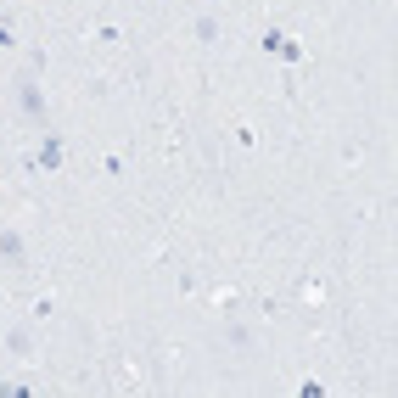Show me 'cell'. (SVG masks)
<instances>
[{
    "label": "cell",
    "mask_w": 398,
    "mask_h": 398,
    "mask_svg": "<svg viewBox=\"0 0 398 398\" xmlns=\"http://www.w3.org/2000/svg\"><path fill=\"white\" fill-rule=\"evenodd\" d=\"M191 34H197V45H219V17H213V11H202Z\"/></svg>",
    "instance_id": "obj_2"
},
{
    "label": "cell",
    "mask_w": 398,
    "mask_h": 398,
    "mask_svg": "<svg viewBox=\"0 0 398 398\" xmlns=\"http://www.w3.org/2000/svg\"><path fill=\"white\" fill-rule=\"evenodd\" d=\"M17 45V34H11V23H0V51H11Z\"/></svg>",
    "instance_id": "obj_5"
},
{
    "label": "cell",
    "mask_w": 398,
    "mask_h": 398,
    "mask_svg": "<svg viewBox=\"0 0 398 398\" xmlns=\"http://www.w3.org/2000/svg\"><path fill=\"white\" fill-rule=\"evenodd\" d=\"M0 258H6V264H17V258H23V241H17V230H0Z\"/></svg>",
    "instance_id": "obj_3"
},
{
    "label": "cell",
    "mask_w": 398,
    "mask_h": 398,
    "mask_svg": "<svg viewBox=\"0 0 398 398\" xmlns=\"http://www.w3.org/2000/svg\"><path fill=\"white\" fill-rule=\"evenodd\" d=\"M6 348H11L17 359H28V353H34V336H28V331H11V336H6Z\"/></svg>",
    "instance_id": "obj_4"
},
{
    "label": "cell",
    "mask_w": 398,
    "mask_h": 398,
    "mask_svg": "<svg viewBox=\"0 0 398 398\" xmlns=\"http://www.w3.org/2000/svg\"><path fill=\"white\" fill-rule=\"evenodd\" d=\"M17 107H23L28 118H45V95H40L34 74H23V79H17Z\"/></svg>",
    "instance_id": "obj_1"
}]
</instances>
